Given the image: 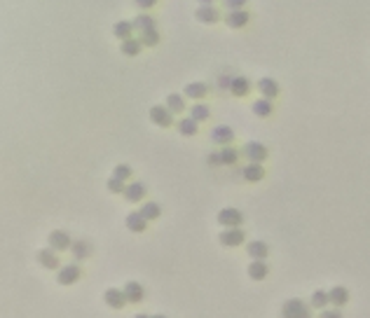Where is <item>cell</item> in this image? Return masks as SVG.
<instances>
[{"label":"cell","mask_w":370,"mask_h":318,"mask_svg":"<svg viewBox=\"0 0 370 318\" xmlns=\"http://www.w3.org/2000/svg\"><path fill=\"white\" fill-rule=\"evenodd\" d=\"M281 318H312V313L302 300H288L281 309Z\"/></svg>","instance_id":"cell-1"},{"label":"cell","mask_w":370,"mask_h":318,"mask_svg":"<svg viewBox=\"0 0 370 318\" xmlns=\"http://www.w3.org/2000/svg\"><path fill=\"white\" fill-rule=\"evenodd\" d=\"M242 154L246 159H251V164H260L262 159H267V147L262 145V143L251 141V143H246V145L242 147Z\"/></svg>","instance_id":"cell-2"},{"label":"cell","mask_w":370,"mask_h":318,"mask_svg":"<svg viewBox=\"0 0 370 318\" xmlns=\"http://www.w3.org/2000/svg\"><path fill=\"white\" fill-rule=\"evenodd\" d=\"M150 120H152V124L166 129V127L174 124V112H171L166 105H152L150 108Z\"/></svg>","instance_id":"cell-3"},{"label":"cell","mask_w":370,"mask_h":318,"mask_svg":"<svg viewBox=\"0 0 370 318\" xmlns=\"http://www.w3.org/2000/svg\"><path fill=\"white\" fill-rule=\"evenodd\" d=\"M244 220V215L239 213L237 208H223L218 213V222L225 227V229H232V227H239Z\"/></svg>","instance_id":"cell-4"},{"label":"cell","mask_w":370,"mask_h":318,"mask_svg":"<svg viewBox=\"0 0 370 318\" xmlns=\"http://www.w3.org/2000/svg\"><path fill=\"white\" fill-rule=\"evenodd\" d=\"M209 138H211V143H216V145L230 147V143L234 141V131H232L230 127H213Z\"/></svg>","instance_id":"cell-5"},{"label":"cell","mask_w":370,"mask_h":318,"mask_svg":"<svg viewBox=\"0 0 370 318\" xmlns=\"http://www.w3.org/2000/svg\"><path fill=\"white\" fill-rule=\"evenodd\" d=\"M220 244L227 246V248H234V246H242L244 238H246V234L239 229V227H232V229H225V232H220Z\"/></svg>","instance_id":"cell-6"},{"label":"cell","mask_w":370,"mask_h":318,"mask_svg":"<svg viewBox=\"0 0 370 318\" xmlns=\"http://www.w3.org/2000/svg\"><path fill=\"white\" fill-rule=\"evenodd\" d=\"M194 17L199 19L201 24H216V21L220 19V12L211 5V3H201V5L197 7V12H194Z\"/></svg>","instance_id":"cell-7"},{"label":"cell","mask_w":370,"mask_h":318,"mask_svg":"<svg viewBox=\"0 0 370 318\" xmlns=\"http://www.w3.org/2000/svg\"><path fill=\"white\" fill-rule=\"evenodd\" d=\"M47 241H49V246H52L54 251H66V248H71V246H73V241H71V234L61 232V229H56V232L49 234Z\"/></svg>","instance_id":"cell-8"},{"label":"cell","mask_w":370,"mask_h":318,"mask_svg":"<svg viewBox=\"0 0 370 318\" xmlns=\"http://www.w3.org/2000/svg\"><path fill=\"white\" fill-rule=\"evenodd\" d=\"M80 274H82V269H80L78 264H66V267L59 271L56 281H59L61 286H71V283H75L80 279Z\"/></svg>","instance_id":"cell-9"},{"label":"cell","mask_w":370,"mask_h":318,"mask_svg":"<svg viewBox=\"0 0 370 318\" xmlns=\"http://www.w3.org/2000/svg\"><path fill=\"white\" fill-rule=\"evenodd\" d=\"M122 290H124L127 302H131V304H139V302L146 297V290H143V286H141L139 281H129L127 286L122 288Z\"/></svg>","instance_id":"cell-10"},{"label":"cell","mask_w":370,"mask_h":318,"mask_svg":"<svg viewBox=\"0 0 370 318\" xmlns=\"http://www.w3.org/2000/svg\"><path fill=\"white\" fill-rule=\"evenodd\" d=\"M104 300L110 309H122L127 304V297H124V290H117V288H108L104 293Z\"/></svg>","instance_id":"cell-11"},{"label":"cell","mask_w":370,"mask_h":318,"mask_svg":"<svg viewBox=\"0 0 370 318\" xmlns=\"http://www.w3.org/2000/svg\"><path fill=\"white\" fill-rule=\"evenodd\" d=\"M249 12H246V10H237V12H227L225 14V24L230 26V28H244V26L249 24Z\"/></svg>","instance_id":"cell-12"},{"label":"cell","mask_w":370,"mask_h":318,"mask_svg":"<svg viewBox=\"0 0 370 318\" xmlns=\"http://www.w3.org/2000/svg\"><path fill=\"white\" fill-rule=\"evenodd\" d=\"M239 176H244L249 183H258V180H262L265 178V169H262L260 164H246L244 169H239Z\"/></svg>","instance_id":"cell-13"},{"label":"cell","mask_w":370,"mask_h":318,"mask_svg":"<svg viewBox=\"0 0 370 318\" xmlns=\"http://www.w3.org/2000/svg\"><path fill=\"white\" fill-rule=\"evenodd\" d=\"M258 89H260V94H262V98H277L279 96V85L274 82L272 77H262V80H258Z\"/></svg>","instance_id":"cell-14"},{"label":"cell","mask_w":370,"mask_h":318,"mask_svg":"<svg viewBox=\"0 0 370 318\" xmlns=\"http://www.w3.org/2000/svg\"><path fill=\"white\" fill-rule=\"evenodd\" d=\"M127 227L131 229V232L141 234V232H146L148 220L141 215V211H131V213H127Z\"/></svg>","instance_id":"cell-15"},{"label":"cell","mask_w":370,"mask_h":318,"mask_svg":"<svg viewBox=\"0 0 370 318\" xmlns=\"http://www.w3.org/2000/svg\"><path fill=\"white\" fill-rule=\"evenodd\" d=\"M133 28H139L141 33H150V31H157V24H155V19L150 14H139V17L131 21Z\"/></svg>","instance_id":"cell-16"},{"label":"cell","mask_w":370,"mask_h":318,"mask_svg":"<svg viewBox=\"0 0 370 318\" xmlns=\"http://www.w3.org/2000/svg\"><path fill=\"white\" fill-rule=\"evenodd\" d=\"M251 110H253L258 117H270L274 112V103L270 98H258V101H253Z\"/></svg>","instance_id":"cell-17"},{"label":"cell","mask_w":370,"mask_h":318,"mask_svg":"<svg viewBox=\"0 0 370 318\" xmlns=\"http://www.w3.org/2000/svg\"><path fill=\"white\" fill-rule=\"evenodd\" d=\"M328 300H330V304H333V306H345L347 302H349V290H347V288H342V286L333 288V290L328 293Z\"/></svg>","instance_id":"cell-18"},{"label":"cell","mask_w":370,"mask_h":318,"mask_svg":"<svg viewBox=\"0 0 370 318\" xmlns=\"http://www.w3.org/2000/svg\"><path fill=\"white\" fill-rule=\"evenodd\" d=\"M146 192H148V187L143 183H131V185H127V190H124V196H127L129 202H141L143 196H146Z\"/></svg>","instance_id":"cell-19"},{"label":"cell","mask_w":370,"mask_h":318,"mask_svg":"<svg viewBox=\"0 0 370 318\" xmlns=\"http://www.w3.org/2000/svg\"><path fill=\"white\" fill-rule=\"evenodd\" d=\"M176 129L183 136H197V131H199V122H194L192 117H183V120H178L176 122Z\"/></svg>","instance_id":"cell-20"},{"label":"cell","mask_w":370,"mask_h":318,"mask_svg":"<svg viewBox=\"0 0 370 318\" xmlns=\"http://www.w3.org/2000/svg\"><path fill=\"white\" fill-rule=\"evenodd\" d=\"M246 253H249L253 260H265L267 253H270V248H267L265 241H251V244L246 246Z\"/></svg>","instance_id":"cell-21"},{"label":"cell","mask_w":370,"mask_h":318,"mask_svg":"<svg viewBox=\"0 0 370 318\" xmlns=\"http://www.w3.org/2000/svg\"><path fill=\"white\" fill-rule=\"evenodd\" d=\"M209 87L204 85V82H190L188 87H185V96L188 98H194V101H201V98L207 96Z\"/></svg>","instance_id":"cell-22"},{"label":"cell","mask_w":370,"mask_h":318,"mask_svg":"<svg viewBox=\"0 0 370 318\" xmlns=\"http://www.w3.org/2000/svg\"><path fill=\"white\" fill-rule=\"evenodd\" d=\"M38 262L43 264L45 269H56V267H59V257H56L52 251L43 248V251H38Z\"/></svg>","instance_id":"cell-23"},{"label":"cell","mask_w":370,"mask_h":318,"mask_svg":"<svg viewBox=\"0 0 370 318\" xmlns=\"http://www.w3.org/2000/svg\"><path fill=\"white\" fill-rule=\"evenodd\" d=\"M234 96H246V94L251 92V82H249V77H244V75H239V77H234L232 80V89H230Z\"/></svg>","instance_id":"cell-24"},{"label":"cell","mask_w":370,"mask_h":318,"mask_svg":"<svg viewBox=\"0 0 370 318\" xmlns=\"http://www.w3.org/2000/svg\"><path fill=\"white\" fill-rule=\"evenodd\" d=\"M141 49H143V43H141V40H136V37H129V40H124V43H122L120 52L124 56H139Z\"/></svg>","instance_id":"cell-25"},{"label":"cell","mask_w":370,"mask_h":318,"mask_svg":"<svg viewBox=\"0 0 370 318\" xmlns=\"http://www.w3.org/2000/svg\"><path fill=\"white\" fill-rule=\"evenodd\" d=\"M267 264H265V260H253L251 262V267H249V276L253 279V281H262L267 276Z\"/></svg>","instance_id":"cell-26"},{"label":"cell","mask_w":370,"mask_h":318,"mask_svg":"<svg viewBox=\"0 0 370 318\" xmlns=\"http://www.w3.org/2000/svg\"><path fill=\"white\" fill-rule=\"evenodd\" d=\"M141 215H143L146 220H157L159 215H162V206L155 202H146L141 206Z\"/></svg>","instance_id":"cell-27"},{"label":"cell","mask_w":370,"mask_h":318,"mask_svg":"<svg viewBox=\"0 0 370 318\" xmlns=\"http://www.w3.org/2000/svg\"><path fill=\"white\" fill-rule=\"evenodd\" d=\"M209 115H211V110H209L207 103H194L190 108V117H192L194 122H204V120H209Z\"/></svg>","instance_id":"cell-28"},{"label":"cell","mask_w":370,"mask_h":318,"mask_svg":"<svg viewBox=\"0 0 370 318\" xmlns=\"http://www.w3.org/2000/svg\"><path fill=\"white\" fill-rule=\"evenodd\" d=\"M131 31H133V24L131 21H117L115 28H113V33H115V37H120L122 43L124 40H129L131 37Z\"/></svg>","instance_id":"cell-29"},{"label":"cell","mask_w":370,"mask_h":318,"mask_svg":"<svg viewBox=\"0 0 370 318\" xmlns=\"http://www.w3.org/2000/svg\"><path fill=\"white\" fill-rule=\"evenodd\" d=\"M71 251H73V255L78 260H85V257L91 255V246H89V241H73Z\"/></svg>","instance_id":"cell-30"},{"label":"cell","mask_w":370,"mask_h":318,"mask_svg":"<svg viewBox=\"0 0 370 318\" xmlns=\"http://www.w3.org/2000/svg\"><path fill=\"white\" fill-rule=\"evenodd\" d=\"M166 108H169L171 112H183L185 110V103H183L181 94H169V96H166Z\"/></svg>","instance_id":"cell-31"},{"label":"cell","mask_w":370,"mask_h":318,"mask_svg":"<svg viewBox=\"0 0 370 318\" xmlns=\"http://www.w3.org/2000/svg\"><path fill=\"white\" fill-rule=\"evenodd\" d=\"M220 159H223V164H227V166H232V164H237V159H239V150L237 147H223L220 150Z\"/></svg>","instance_id":"cell-32"},{"label":"cell","mask_w":370,"mask_h":318,"mask_svg":"<svg viewBox=\"0 0 370 318\" xmlns=\"http://www.w3.org/2000/svg\"><path fill=\"white\" fill-rule=\"evenodd\" d=\"M326 304H330L328 293H323V290H314V295H312V306H314V309H323Z\"/></svg>","instance_id":"cell-33"},{"label":"cell","mask_w":370,"mask_h":318,"mask_svg":"<svg viewBox=\"0 0 370 318\" xmlns=\"http://www.w3.org/2000/svg\"><path fill=\"white\" fill-rule=\"evenodd\" d=\"M141 43H143V47H157L159 45V33L157 31L141 33Z\"/></svg>","instance_id":"cell-34"},{"label":"cell","mask_w":370,"mask_h":318,"mask_svg":"<svg viewBox=\"0 0 370 318\" xmlns=\"http://www.w3.org/2000/svg\"><path fill=\"white\" fill-rule=\"evenodd\" d=\"M113 178H117V180H127V178H131V166L117 164L115 171H113Z\"/></svg>","instance_id":"cell-35"},{"label":"cell","mask_w":370,"mask_h":318,"mask_svg":"<svg viewBox=\"0 0 370 318\" xmlns=\"http://www.w3.org/2000/svg\"><path fill=\"white\" fill-rule=\"evenodd\" d=\"M108 190L110 192H124V180H117V178H108Z\"/></svg>","instance_id":"cell-36"},{"label":"cell","mask_w":370,"mask_h":318,"mask_svg":"<svg viewBox=\"0 0 370 318\" xmlns=\"http://www.w3.org/2000/svg\"><path fill=\"white\" fill-rule=\"evenodd\" d=\"M232 80L234 77H230V75H220L218 77V89H232Z\"/></svg>","instance_id":"cell-37"},{"label":"cell","mask_w":370,"mask_h":318,"mask_svg":"<svg viewBox=\"0 0 370 318\" xmlns=\"http://www.w3.org/2000/svg\"><path fill=\"white\" fill-rule=\"evenodd\" d=\"M319 318H342V313L338 311V309H323V311L319 313Z\"/></svg>","instance_id":"cell-38"},{"label":"cell","mask_w":370,"mask_h":318,"mask_svg":"<svg viewBox=\"0 0 370 318\" xmlns=\"http://www.w3.org/2000/svg\"><path fill=\"white\" fill-rule=\"evenodd\" d=\"M225 5L232 7V12H237V10H242V7H244V0H227Z\"/></svg>","instance_id":"cell-39"},{"label":"cell","mask_w":370,"mask_h":318,"mask_svg":"<svg viewBox=\"0 0 370 318\" xmlns=\"http://www.w3.org/2000/svg\"><path fill=\"white\" fill-rule=\"evenodd\" d=\"M209 164H211V166H218V164H223V159H220V152H213V154H209Z\"/></svg>","instance_id":"cell-40"},{"label":"cell","mask_w":370,"mask_h":318,"mask_svg":"<svg viewBox=\"0 0 370 318\" xmlns=\"http://www.w3.org/2000/svg\"><path fill=\"white\" fill-rule=\"evenodd\" d=\"M155 0H139V7H152Z\"/></svg>","instance_id":"cell-41"},{"label":"cell","mask_w":370,"mask_h":318,"mask_svg":"<svg viewBox=\"0 0 370 318\" xmlns=\"http://www.w3.org/2000/svg\"><path fill=\"white\" fill-rule=\"evenodd\" d=\"M133 318H148V316H146V313H139V316H133Z\"/></svg>","instance_id":"cell-42"},{"label":"cell","mask_w":370,"mask_h":318,"mask_svg":"<svg viewBox=\"0 0 370 318\" xmlns=\"http://www.w3.org/2000/svg\"><path fill=\"white\" fill-rule=\"evenodd\" d=\"M152 318H164V316H152Z\"/></svg>","instance_id":"cell-43"}]
</instances>
